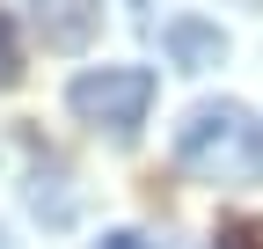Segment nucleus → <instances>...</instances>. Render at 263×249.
I'll use <instances>...</instances> for the list:
<instances>
[{
  "instance_id": "nucleus-7",
  "label": "nucleus",
  "mask_w": 263,
  "mask_h": 249,
  "mask_svg": "<svg viewBox=\"0 0 263 249\" xmlns=\"http://www.w3.org/2000/svg\"><path fill=\"white\" fill-rule=\"evenodd\" d=\"M95 249H154V242H146V235H139V227H110V235H103V242H95Z\"/></svg>"
},
{
  "instance_id": "nucleus-3",
  "label": "nucleus",
  "mask_w": 263,
  "mask_h": 249,
  "mask_svg": "<svg viewBox=\"0 0 263 249\" xmlns=\"http://www.w3.org/2000/svg\"><path fill=\"white\" fill-rule=\"evenodd\" d=\"M29 22H37L44 51H88L103 37V0H29Z\"/></svg>"
},
{
  "instance_id": "nucleus-9",
  "label": "nucleus",
  "mask_w": 263,
  "mask_h": 249,
  "mask_svg": "<svg viewBox=\"0 0 263 249\" xmlns=\"http://www.w3.org/2000/svg\"><path fill=\"white\" fill-rule=\"evenodd\" d=\"M0 249H8V235H0Z\"/></svg>"
},
{
  "instance_id": "nucleus-2",
  "label": "nucleus",
  "mask_w": 263,
  "mask_h": 249,
  "mask_svg": "<svg viewBox=\"0 0 263 249\" xmlns=\"http://www.w3.org/2000/svg\"><path fill=\"white\" fill-rule=\"evenodd\" d=\"M154 66H88L66 81V110H73L81 124H95V132H110L117 147L139 139V124L154 110Z\"/></svg>"
},
{
  "instance_id": "nucleus-8",
  "label": "nucleus",
  "mask_w": 263,
  "mask_h": 249,
  "mask_svg": "<svg viewBox=\"0 0 263 249\" xmlns=\"http://www.w3.org/2000/svg\"><path fill=\"white\" fill-rule=\"evenodd\" d=\"M132 8H154V0H132Z\"/></svg>"
},
{
  "instance_id": "nucleus-1",
  "label": "nucleus",
  "mask_w": 263,
  "mask_h": 249,
  "mask_svg": "<svg viewBox=\"0 0 263 249\" xmlns=\"http://www.w3.org/2000/svg\"><path fill=\"white\" fill-rule=\"evenodd\" d=\"M176 169L205 183H263V117L234 96L197 103L176 124Z\"/></svg>"
},
{
  "instance_id": "nucleus-6",
  "label": "nucleus",
  "mask_w": 263,
  "mask_h": 249,
  "mask_svg": "<svg viewBox=\"0 0 263 249\" xmlns=\"http://www.w3.org/2000/svg\"><path fill=\"white\" fill-rule=\"evenodd\" d=\"M212 249H263V220H249V212H219Z\"/></svg>"
},
{
  "instance_id": "nucleus-5",
  "label": "nucleus",
  "mask_w": 263,
  "mask_h": 249,
  "mask_svg": "<svg viewBox=\"0 0 263 249\" xmlns=\"http://www.w3.org/2000/svg\"><path fill=\"white\" fill-rule=\"evenodd\" d=\"M22 74H29V59H22V29H15L8 8H0V96H8V88H22Z\"/></svg>"
},
{
  "instance_id": "nucleus-4",
  "label": "nucleus",
  "mask_w": 263,
  "mask_h": 249,
  "mask_svg": "<svg viewBox=\"0 0 263 249\" xmlns=\"http://www.w3.org/2000/svg\"><path fill=\"white\" fill-rule=\"evenodd\" d=\"M161 51H168L176 74H212V66H227V29L212 15H168L161 22Z\"/></svg>"
},
{
  "instance_id": "nucleus-10",
  "label": "nucleus",
  "mask_w": 263,
  "mask_h": 249,
  "mask_svg": "<svg viewBox=\"0 0 263 249\" xmlns=\"http://www.w3.org/2000/svg\"><path fill=\"white\" fill-rule=\"evenodd\" d=\"M249 8H263V0H249Z\"/></svg>"
}]
</instances>
